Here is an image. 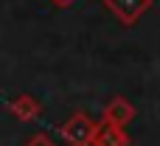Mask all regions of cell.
I'll use <instances>...</instances> for the list:
<instances>
[{
  "label": "cell",
  "mask_w": 160,
  "mask_h": 146,
  "mask_svg": "<svg viewBox=\"0 0 160 146\" xmlns=\"http://www.w3.org/2000/svg\"><path fill=\"white\" fill-rule=\"evenodd\" d=\"M28 146H53V143H51L45 135H37V138H31V143H28Z\"/></svg>",
  "instance_id": "obj_1"
}]
</instances>
